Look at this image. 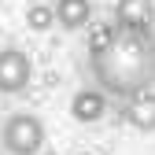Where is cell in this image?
<instances>
[{
  "instance_id": "1",
  "label": "cell",
  "mask_w": 155,
  "mask_h": 155,
  "mask_svg": "<svg viewBox=\"0 0 155 155\" xmlns=\"http://www.w3.org/2000/svg\"><path fill=\"white\" fill-rule=\"evenodd\" d=\"M92 85L114 100H137L155 85V33L114 30L104 52L89 55Z\"/></svg>"
},
{
  "instance_id": "2",
  "label": "cell",
  "mask_w": 155,
  "mask_h": 155,
  "mask_svg": "<svg viewBox=\"0 0 155 155\" xmlns=\"http://www.w3.org/2000/svg\"><path fill=\"white\" fill-rule=\"evenodd\" d=\"M0 148L8 155H37L45 148V122L30 111H15L0 126Z\"/></svg>"
},
{
  "instance_id": "3",
  "label": "cell",
  "mask_w": 155,
  "mask_h": 155,
  "mask_svg": "<svg viewBox=\"0 0 155 155\" xmlns=\"http://www.w3.org/2000/svg\"><path fill=\"white\" fill-rule=\"evenodd\" d=\"M33 81V63L22 48H0V92L18 96Z\"/></svg>"
},
{
  "instance_id": "4",
  "label": "cell",
  "mask_w": 155,
  "mask_h": 155,
  "mask_svg": "<svg viewBox=\"0 0 155 155\" xmlns=\"http://www.w3.org/2000/svg\"><path fill=\"white\" fill-rule=\"evenodd\" d=\"M114 22H118V30L151 33V26H155V0H118L114 4Z\"/></svg>"
},
{
  "instance_id": "5",
  "label": "cell",
  "mask_w": 155,
  "mask_h": 155,
  "mask_svg": "<svg viewBox=\"0 0 155 155\" xmlns=\"http://www.w3.org/2000/svg\"><path fill=\"white\" fill-rule=\"evenodd\" d=\"M70 114H74V122H81V126H96L107 114V96L100 89H78L74 100H70Z\"/></svg>"
},
{
  "instance_id": "6",
  "label": "cell",
  "mask_w": 155,
  "mask_h": 155,
  "mask_svg": "<svg viewBox=\"0 0 155 155\" xmlns=\"http://www.w3.org/2000/svg\"><path fill=\"white\" fill-rule=\"evenodd\" d=\"M122 118L133 129H140V133H155V92H144L137 100H126Z\"/></svg>"
},
{
  "instance_id": "7",
  "label": "cell",
  "mask_w": 155,
  "mask_h": 155,
  "mask_svg": "<svg viewBox=\"0 0 155 155\" xmlns=\"http://www.w3.org/2000/svg\"><path fill=\"white\" fill-rule=\"evenodd\" d=\"M52 11H55V22H59L63 30H81L92 18V4L89 0H55Z\"/></svg>"
},
{
  "instance_id": "8",
  "label": "cell",
  "mask_w": 155,
  "mask_h": 155,
  "mask_svg": "<svg viewBox=\"0 0 155 155\" xmlns=\"http://www.w3.org/2000/svg\"><path fill=\"white\" fill-rule=\"evenodd\" d=\"M26 26L37 30V33H48V30L55 26V11H52V4H30V8H26Z\"/></svg>"
},
{
  "instance_id": "9",
  "label": "cell",
  "mask_w": 155,
  "mask_h": 155,
  "mask_svg": "<svg viewBox=\"0 0 155 155\" xmlns=\"http://www.w3.org/2000/svg\"><path fill=\"white\" fill-rule=\"evenodd\" d=\"M114 30H118V26H92V33H89V55H96V52H104V48L111 45V37H114Z\"/></svg>"
},
{
  "instance_id": "10",
  "label": "cell",
  "mask_w": 155,
  "mask_h": 155,
  "mask_svg": "<svg viewBox=\"0 0 155 155\" xmlns=\"http://www.w3.org/2000/svg\"><path fill=\"white\" fill-rule=\"evenodd\" d=\"M78 155H92V151H78Z\"/></svg>"
}]
</instances>
